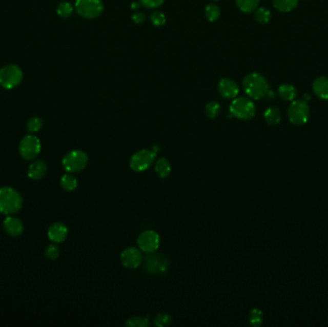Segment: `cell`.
Returning a JSON list of instances; mask_svg holds the SVG:
<instances>
[{"mask_svg": "<svg viewBox=\"0 0 328 327\" xmlns=\"http://www.w3.org/2000/svg\"><path fill=\"white\" fill-rule=\"evenodd\" d=\"M243 89L247 95L254 100H261L266 98L270 91L267 79L259 73L247 75L243 80Z\"/></svg>", "mask_w": 328, "mask_h": 327, "instance_id": "cell-1", "label": "cell"}, {"mask_svg": "<svg viewBox=\"0 0 328 327\" xmlns=\"http://www.w3.org/2000/svg\"><path fill=\"white\" fill-rule=\"evenodd\" d=\"M23 207V199L19 192L12 187L0 188V212L6 215L17 213Z\"/></svg>", "mask_w": 328, "mask_h": 327, "instance_id": "cell-2", "label": "cell"}, {"mask_svg": "<svg viewBox=\"0 0 328 327\" xmlns=\"http://www.w3.org/2000/svg\"><path fill=\"white\" fill-rule=\"evenodd\" d=\"M288 119L295 126H302L310 118V107L303 99H295L287 111Z\"/></svg>", "mask_w": 328, "mask_h": 327, "instance_id": "cell-3", "label": "cell"}, {"mask_svg": "<svg viewBox=\"0 0 328 327\" xmlns=\"http://www.w3.org/2000/svg\"><path fill=\"white\" fill-rule=\"evenodd\" d=\"M230 112L232 116L247 121L254 118L256 113V108L251 99L246 97H239L234 98V100L231 102Z\"/></svg>", "mask_w": 328, "mask_h": 327, "instance_id": "cell-4", "label": "cell"}, {"mask_svg": "<svg viewBox=\"0 0 328 327\" xmlns=\"http://www.w3.org/2000/svg\"><path fill=\"white\" fill-rule=\"evenodd\" d=\"M23 80V70L15 65H7L0 69V86L3 89H15L22 84Z\"/></svg>", "mask_w": 328, "mask_h": 327, "instance_id": "cell-5", "label": "cell"}, {"mask_svg": "<svg viewBox=\"0 0 328 327\" xmlns=\"http://www.w3.org/2000/svg\"><path fill=\"white\" fill-rule=\"evenodd\" d=\"M156 156L157 153L154 150H139L131 157L130 167L134 172L146 171L155 162Z\"/></svg>", "mask_w": 328, "mask_h": 327, "instance_id": "cell-6", "label": "cell"}, {"mask_svg": "<svg viewBox=\"0 0 328 327\" xmlns=\"http://www.w3.org/2000/svg\"><path fill=\"white\" fill-rule=\"evenodd\" d=\"M89 162V156L81 150H73L63 158V166L68 173L82 171Z\"/></svg>", "mask_w": 328, "mask_h": 327, "instance_id": "cell-7", "label": "cell"}, {"mask_svg": "<svg viewBox=\"0 0 328 327\" xmlns=\"http://www.w3.org/2000/svg\"><path fill=\"white\" fill-rule=\"evenodd\" d=\"M75 8L84 18H96L104 11L101 0H76Z\"/></svg>", "mask_w": 328, "mask_h": 327, "instance_id": "cell-8", "label": "cell"}, {"mask_svg": "<svg viewBox=\"0 0 328 327\" xmlns=\"http://www.w3.org/2000/svg\"><path fill=\"white\" fill-rule=\"evenodd\" d=\"M42 150L40 140L35 135L24 136L19 143V153L26 160L34 159L37 157Z\"/></svg>", "mask_w": 328, "mask_h": 327, "instance_id": "cell-9", "label": "cell"}, {"mask_svg": "<svg viewBox=\"0 0 328 327\" xmlns=\"http://www.w3.org/2000/svg\"><path fill=\"white\" fill-rule=\"evenodd\" d=\"M136 243L143 253H155L160 245V237L156 231H145L138 236Z\"/></svg>", "mask_w": 328, "mask_h": 327, "instance_id": "cell-10", "label": "cell"}, {"mask_svg": "<svg viewBox=\"0 0 328 327\" xmlns=\"http://www.w3.org/2000/svg\"><path fill=\"white\" fill-rule=\"evenodd\" d=\"M149 254L150 255L145 258V262H144L145 269L147 270V272H149L153 275L165 273L169 267L168 259L161 254L155 253H149Z\"/></svg>", "mask_w": 328, "mask_h": 327, "instance_id": "cell-11", "label": "cell"}, {"mask_svg": "<svg viewBox=\"0 0 328 327\" xmlns=\"http://www.w3.org/2000/svg\"><path fill=\"white\" fill-rule=\"evenodd\" d=\"M122 265L128 269H136L141 265L143 261L141 251L138 248H126L120 255Z\"/></svg>", "mask_w": 328, "mask_h": 327, "instance_id": "cell-12", "label": "cell"}, {"mask_svg": "<svg viewBox=\"0 0 328 327\" xmlns=\"http://www.w3.org/2000/svg\"><path fill=\"white\" fill-rule=\"evenodd\" d=\"M218 90L220 95L225 99H234L239 94L238 85L228 78H224L219 82Z\"/></svg>", "mask_w": 328, "mask_h": 327, "instance_id": "cell-13", "label": "cell"}, {"mask_svg": "<svg viewBox=\"0 0 328 327\" xmlns=\"http://www.w3.org/2000/svg\"><path fill=\"white\" fill-rule=\"evenodd\" d=\"M68 235V230L65 223L57 222L50 226L48 230V237L53 243H63Z\"/></svg>", "mask_w": 328, "mask_h": 327, "instance_id": "cell-14", "label": "cell"}, {"mask_svg": "<svg viewBox=\"0 0 328 327\" xmlns=\"http://www.w3.org/2000/svg\"><path fill=\"white\" fill-rule=\"evenodd\" d=\"M4 230L10 236L17 237L20 236L24 231L23 223L18 219L13 216H9L4 221Z\"/></svg>", "mask_w": 328, "mask_h": 327, "instance_id": "cell-15", "label": "cell"}, {"mask_svg": "<svg viewBox=\"0 0 328 327\" xmlns=\"http://www.w3.org/2000/svg\"><path fill=\"white\" fill-rule=\"evenodd\" d=\"M315 95L321 100H328V77L319 76L312 84Z\"/></svg>", "mask_w": 328, "mask_h": 327, "instance_id": "cell-16", "label": "cell"}, {"mask_svg": "<svg viewBox=\"0 0 328 327\" xmlns=\"http://www.w3.org/2000/svg\"><path fill=\"white\" fill-rule=\"evenodd\" d=\"M277 93L284 101L292 102L298 96V89L290 84H282L278 87Z\"/></svg>", "mask_w": 328, "mask_h": 327, "instance_id": "cell-17", "label": "cell"}, {"mask_svg": "<svg viewBox=\"0 0 328 327\" xmlns=\"http://www.w3.org/2000/svg\"><path fill=\"white\" fill-rule=\"evenodd\" d=\"M47 171V165L42 160H37L31 164L28 168V177L32 179H40L45 177Z\"/></svg>", "mask_w": 328, "mask_h": 327, "instance_id": "cell-18", "label": "cell"}, {"mask_svg": "<svg viewBox=\"0 0 328 327\" xmlns=\"http://www.w3.org/2000/svg\"><path fill=\"white\" fill-rule=\"evenodd\" d=\"M264 119L270 126H276L281 121V112L276 107H270L264 112Z\"/></svg>", "mask_w": 328, "mask_h": 327, "instance_id": "cell-19", "label": "cell"}, {"mask_svg": "<svg viewBox=\"0 0 328 327\" xmlns=\"http://www.w3.org/2000/svg\"><path fill=\"white\" fill-rule=\"evenodd\" d=\"M298 5V0H273V6L280 13H289Z\"/></svg>", "mask_w": 328, "mask_h": 327, "instance_id": "cell-20", "label": "cell"}, {"mask_svg": "<svg viewBox=\"0 0 328 327\" xmlns=\"http://www.w3.org/2000/svg\"><path fill=\"white\" fill-rule=\"evenodd\" d=\"M172 167L170 162L165 158H158L155 163V171L161 178H167L171 173Z\"/></svg>", "mask_w": 328, "mask_h": 327, "instance_id": "cell-21", "label": "cell"}, {"mask_svg": "<svg viewBox=\"0 0 328 327\" xmlns=\"http://www.w3.org/2000/svg\"><path fill=\"white\" fill-rule=\"evenodd\" d=\"M260 3V0H236V5L240 11L244 13H252L255 11Z\"/></svg>", "mask_w": 328, "mask_h": 327, "instance_id": "cell-22", "label": "cell"}, {"mask_svg": "<svg viewBox=\"0 0 328 327\" xmlns=\"http://www.w3.org/2000/svg\"><path fill=\"white\" fill-rule=\"evenodd\" d=\"M60 186L67 191H73L78 186V181L74 176L66 174L60 178Z\"/></svg>", "mask_w": 328, "mask_h": 327, "instance_id": "cell-23", "label": "cell"}, {"mask_svg": "<svg viewBox=\"0 0 328 327\" xmlns=\"http://www.w3.org/2000/svg\"><path fill=\"white\" fill-rule=\"evenodd\" d=\"M150 322L148 318L136 316L129 318L125 322V325L128 327H147L149 326Z\"/></svg>", "mask_w": 328, "mask_h": 327, "instance_id": "cell-24", "label": "cell"}, {"mask_svg": "<svg viewBox=\"0 0 328 327\" xmlns=\"http://www.w3.org/2000/svg\"><path fill=\"white\" fill-rule=\"evenodd\" d=\"M249 321L252 326H260L263 322V313L260 309L254 308L249 314Z\"/></svg>", "mask_w": 328, "mask_h": 327, "instance_id": "cell-25", "label": "cell"}, {"mask_svg": "<svg viewBox=\"0 0 328 327\" xmlns=\"http://www.w3.org/2000/svg\"><path fill=\"white\" fill-rule=\"evenodd\" d=\"M255 19L257 23H261V24H266L270 22L272 14L267 8H258L255 12Z\"/></svg>", "mask_w": 328, "mask_h": 327, "instance_id": "cell-26", "label": "cell"}, {"mask_svg": "<svg viewBox=\"0 0 328 327\" xmlns=\"http://www.w3.org/2000/svg\"><path fill=\"white\" fill-rule=\"evenodd\" d=\"M220 8L218 7L215 4H209L206 7V16L208 18V21L210 23L216 22L217 19L220 16Z\"/></svg>", "mask_w": 328, "mask_h": 327, "instance_id": "cell-27", "label": "cell"}, {"mask_svg": "<svg viewBox=\"0 0 328 327\" xmlns=\"http://www.w3.org/2000/svg\"><path fill=\"white\" fill-rule=\"evenodd\" d=\"M220 112H221V106L218 102L212 101L206 106V114L209 118H216Z\"/></svg>", "mask_w": 328, "mask_h": 327, "instance_id": "cell-28", "label": "cell"}, {"mask_svg": "<svg viewBox=\"0 0 328 327\" xmlns=\"http://www.w3.org/2000/svg\"><path fill=\"white\" fill-rule=\"evenodd\" d=\"M172 323V317L166 313H159L154 319V324L156 326H168Z\"/></svg>", "mask_w": 328, "mask_h": 327, "instance_id": "cell-29", "label": "cell"}, {"mask_svg": "<svg viewBox=\"0 0 328 327\" xmlns=\"http://www.w3.org/2000/svg\"><path fill=\"white\" fill-rule=\"evenodd\" d=\"M57 13L60 15V17L67 18L73 13V7L70 3L68 2H61L59 4V6L57 8Z\"/></svg>", "mask_w": 328, "mask_h": 327, "instance_id": "cell-30", "label": "cell"}, {"mask_svg": "<svg viewBox=\"0 0 328 327\" xmlns=\"http://www.w3.org/2000/svg\"><path fill=\"white\" fill-rule=\"evenodd\" d=\"M43 127V120L39 117H32L27 122V130L30 133H37Z\"/></svg>", "mask_w": 328, "mask_h": 327, "instance_id": "cell-31", "label": "cell"}, {"mask_svg": "<svg viewBox=\"0 0 328 327\" xmlns=\"http://www.w3.org/2000/svg\"><path fill=\"white\" fill-rule=\"evenodd\" d=\"M150 19H151V23H153V25L157 26V27L163 26L164 24L166 23L165 15H164L163 13L159 12V11H156V12L152 13Z\"/></svg>", "mask_w": 328, "mask_h": 327, "instance_id": "cell-32", "label": "cell"}, {"mask_svg": "<svg viewBox=\"0 0 328 327\" xmlns=\"http://www.w3.org/2000/svg\"><path fill=\"white\" fill-rule=\"evenodd\" d=\"M60 255V249L56 244H50L47 247L46 251H45V256L50 259V260H55L59 257Z\"/></svg>", "mask_w": 328, "mask_h": 327, "instance_id": "cell-33", "label": "cell"}, {"mask_svg": "<svg viewBox=\"0 0 328 327\" xmlns=\"http://www.w3.org/2000/svg\"><path fill=\"white\" fill-rule=\"evenodd\" d=\"M164 0H140V4L149 9L160 7L163 4Z\"/></svg>", "mask_w": 328, "mask_h": 327, "instance_id": "cell-34", "label": "cell"}, {"mask_svg": "<svg viewBox=\"0 0 328 327\" xmlns=\"http://www.w3.org/2000/svg\"><path fill=\"white\" fill-rule=\"evenodd\" d=\"M132 19L134 23L136 24H141V23L145 22L146 19V16L143 14V13H135L134 15H132Z\"/></svg>", "mask_w": 328, "mask_h": 327, "instance_id": "cell-35", "label": "cell"}, {"mask_svg": "<svg viewBox=\"0 0 328 327\" xmlns=\"http://www.w3.org/2000/svg\"><path fill=\"white\" fill-rule=\"evenodd\" d=\"M140 6V2L139 3H137V2H134L133 4H132V9L133 10H137L138 8Z\"/></svg>", "mask_w": 328, "mask_h": 327, "instance_id": "cell-36", "label": "cell"}]
</instances>
